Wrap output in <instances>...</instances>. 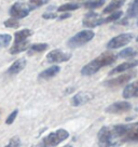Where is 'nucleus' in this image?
<instances>
[{"mask_svg": "<svg viewBox=\"0 0 138 147\" xmlns=\"http://www.w3.org/2000/svg\"><path fill=\"white\" fill-rule=\"evenodd\" d=\"M95 36V34L93 30L90 29H85L82 32H78L77 35H74V37H71L68 41V46L70 48H78V47H82L84 45H86L88 42H90Z\"/></svg>", "mask_w": 138, "mask_h": 147, "instance_id": "5", "label": "nucleus"}, {"mask_svg": "<svg viewBox=\"0 0 138 147\" xmlns=\"http://www.w3.org/2000/svg\"><path fill=\"white\" fill-rule=\"evenodd\" d=\"M115 61H117V55L111 52H105L99 56H97L95 60L91 61L88 64L85 65L81 69V74L83 76H92L102 67L113 64Z\"/></svg>", "mask_w": 138, "mask_h": 147, "instance_id": "2", "label": "nucleus"}, {"mask_svg": "<svg viewBox=\"0 0 138 147\" xmlns=\"http://www.w3.org/2000/svg\"><path fill=\"white\" fill-rule=\"evenodd\" d=\"M104 3H105V0H88L84 3V7L88 10H94L102 7Z\"/></svg>", "mask_w": 138, "mask_h": 147, "instance_id": "20", "label": "nucleus"}, {"mask_svg": "<svg viewBox=\"0 0 138 147\" xmlns=\"http://www.w3.org/2000/svg\"><path fill=\"white\" fill-rule=\"evenodd\" d=\"M49 0H29V8L30 9H35V8H39L43 5H46Z\"/></svg>", "mask_w": 138, "mask_h": 147, "instance_id": "27", "label": "nucleus"}, {"mask_svg": "<svg viewBox=\"0 0 138 147\" xmlns=\"http://www.w3.org/2000/svg\"><path fill=\"white\" fill-rule=\"evenodd\" d=\"M71 59V54L70 53H66L60 50H53L46 55V61L49 63H63V62H67Z\"/></svg>", "mask_w": 138, "mask_h": 147, "instance_id": "9", "label": "nucleus"}, {"mask_svg": "<svg viewBox=\"0 0 138 147\" xmlns=\"http://www.w3.org/2000/svg\"><path fill=\"white\" fill-rule=\"evenodd\" d=\"M125 0H112L109 5H107L105 10H104V14L113 13L117 10H119L122 5H124Z\"/></svg>", "mask_w": 138, "mask_h": 147, "instance_id": "17", "label": "nucleus"}, {"mask_svg": "<svg viewBox=\"0 0 138 147\" xmlns=\"http://www.w3.org/2000/svg\"><path fill=\"white\" fill-rule=\"evenodd\" d=\"M80 8V5L78 3H65V5H60L57 9V11L60 12H69V11H74Z\"/></svg>", "mask_w": 138, "mask_h": 147, "instance_id": "23", "label": "nucleus"}, {"mask_svg": "<svg viewBox=\"0 0 138 147\" xmlns=\"http://www.w3.org/2000/svg\"><path fill=\"white\" fill-rule=\"evenodd\" d=\"M122 14H123V12H122V11H115V12H113V13L111 14V15H109L108 18H104V24L111 23V22L118 21V20H119V18L122 16Z\"/></svg>", "mask_w": 138, "mask_h": 147, "instance_id": "24", "label": "nucleus"}, {"mask_svg": "<svg viewBox=\"0 0 138 147\" xmlns=\"http://www.w3.org/2000/svg\"><path fill=\"white\" fill-rule=\"evenodd\" d=\"M137 25H138V22H137Z\"/></svg>", "mask_w": 138, "mask_h": 147, "instance_id": "33", "label": "nucleus"}, {"mask_svg": "<svg viewBox=\"0 0 138 147\" xmlns=\"http://www.w3.org/2000/svg\"><path fill=\"white\" fill-rule=\"evenodd\" d=\"M132 109V104L129 102H115L110 106H108L106 108V111L109 114H123V113H127Z\"/></svg>", "mask_w": 138, "mask_h": 147, "instance_id": "10", "label": "nucleus"}, {"mask_svg": "<svg viewBox=\"0 0 138 147\" xmlns=\"http://www.w3.org/2000/svg\"><path fill=\"white\" fill-rule=\"evenodd\" d=\"M31 35H32V30H30V29H22L19 32H15V42L25 41Z\"/></svg>", "mask_w": 138, "mask_h": 147, "instance_id": "19", "label": "nucleus"}, {"mask_svg": "<svg viewBox=\"0 0 138 147\" xmlns=\"http://www.w3.org/2000/svg\"><path fill=\"white\" fill-rule=\"evenodd\" d=\"M136 40H137V42H138V37H137V38H136Z\"/></svg>", "mask_w": 138, "mask_h": 147, "instance_id": "32", "label": "nucleus"}, {"mask_svg": "<svg viewBox=\"0 0 138 147\" xmlns=\"http://www.w3.org/2000/svg\"><path fill=\"white\" fill-rule=\"evenodd\" d=\"M136 66H138V60L131 61V62H125V63H122V64H120L119 66H117L115 68L112 69L110 73H109V75L112 76V75H117V74L123 73V71L129 70V69L134 68V67H136Z\"/></svg>", "mask_w": 138, "mask_h": 147, "instance_id": "13", "label": "nucleus"}, {"mask_svg": "<svg viewBox=\"0 0 138 147\" xmlns=\"http://www.w3.org/2000/svg\"><path fill=\"white\" fill-rule=\"evenodd\" d=\"M26 66V60L25 59H19V60L15 61L13 64L10 66L8 69V74L9 75H16V74L21 73Z\"/></svg>", "mask_w": 138, "mask_h": 147, "instance_id": "15", "label": "nucleus"}, {"mask_svg": "<svg viewBox=\"0 0 138 147\" xmlns=\"http://www.w3.org/2000/svg\"><path fill=\"white\" fill-rule=\"evenodd\" d=\"M122 142L138 143V122L129 124H118Z\"/></svg>", "mask_w": 138, "mask_h": 147, "instance_id": "3", "label": "nucleus"}, {"mask_svg": "<svg viewBox=\"0 0 138 147\" xmlns=\"http://www.w3.org/2000/svg\"><path fill=\"white\" fill-rule=\"evenodd\" d=\"M17 109L13 110L11 114H10L9 116H8V118H7V120H5V123L7 124H12L14 122V120H15V118H16V116H17Z\"/></svg>", "mask_w": 138, "mask_h": 147, "instance_id": "30", "label": "nucleus"}, {"mask_svg": "<svg viewBox=\"0 0 138 147\" xmlns=\"http://www.w3.org/2000/svg\"><path fill=\"white\" fill-rule=\"evenodd\" d=\"M119 55L123 59H131V57H134L136 55V51L132 48H126V49L121 51Z\"/></svg>", "mask_w": 138, "mask_h": 147, "instance_id": "25", "label": "nucleus"}, {"mask_svg": "<svg viewBox=\"0 0 138 147\" xmlns=\"http://www.w3.org/2000/svg\"><path fill=\"white\" fill-rule=\"evenodd\" d=\"M48 45L46 43H36L32 45L29 49V54H33V53H39V52H43L48 49Z\"/></svg>", "mask_w": 138, "mask_h": 147, "instance_id": "22", "label": "nucleus"}, {"mask_svg": "<svg viewBox=\"0 0 138 147\" xmlns=\"http://www.w3.org/2000/svg\"><path fill=\"white\" fill-rule=\"evenodd\" d=\"M97 136L99 147H119L123 144L118 124L111 127H102Z\"/></svg>", "mask_w": 138, "mask_h": 147, "instance_id": "1", "label": "nucleus"}, {"mask_svg": "<svg viewBox=\"0 0 138 147\" xmlns=\"http://www.w3.org/2000/svg\"><path fill=\"white\" fill-rule=\"evenodd\" d=\"M133 38H134V35L131 34V32H125V34L118 35V36L112 38L110 41L107 43V48L110 49V50L122 48V47L129 45V42L133 40Z\"/></svg>", "mask_w": 138, "mask_h": 147, "instance_id": "6", "label": "nucleus"}, {"mask_svg": "<svg viewBox=\"0 0 138 147\" xmlns=\"http://www.w3.org/2000/svg\"><path fill=\"white\" fill-rule=\"evenodd\" d=\"M123 97L124 98H133L138 97V81L127 84L123 90Z\"/></svg>", "mask_w": 138, "mask_h": 147, "instance_id": "14", "label": "nucleus"}, {"mask_svg": "<svg viewBox=\"0 0 138 147\" xmlns=\"http://www.w3.org/2000/svg\"><path fill=\"white\" fill-rule=\"evenodd\" d=\"M5 26L9 28H17L19 26V22L17 18H9L5 22Z\"/></svg>", "mask_w": 138, "mask_h": 147, "instance_id": "28", "label": "nucleus"}, {"mask_svg": "<svg viewBox=\"0 0 138 147\" xmlns=\"http://www.w3.org/2000/svg\"><path fill=\"white\" fill-rule=\"evenodd\" d=\"M28 47H29V41H27V40L21 42H15L13 45V47H11L10 53L11 54H17V53H21L23 51L27 50Z\"/></svg>", "mask_w": 138, "mask_h": 147, "instance_id": "18", "label": "nucleus"}, {"mask_svg": "<svg viewBox=\"0 0 138 147\" xmlns=\"http://www.w3.org/2000/svg\"><path fill=\"white\" fill-rule=\"evenodd\" d=\"M12 40V37L8 34H2L0 35V48H5L10 45V42Z\"/></svg>", "mask_w": 138, "mask_h": 147, "instance_id": "26", "label": "nucleus"}, {"mask_svg": "<svg viewBox=\"0 0 138 147\" xmlns=\"http://www.w3.org/2000/svg\"><path fill=\"white\" fill-rule=\"evenodd\" d=\"M31 9L29 8V5H26L21 2H16L14 3L11 9H10V15L13 18H24L28 16V14L30 13Z\"/></svg>", "mask_w": 138, "mask_h": 147, "instance_id": "7", "label": "nucleus"}, {"mask_svg": "<svg viewBox=\"0 0 138 147\" xmlns=\"http://www.w3.org/2000/svg\"><path fill=\"white\" fill-rule=\"evenodd\" d=\"M94 95L91 92H79L71 98V105L72 106H81L86 104L88 102L92 100Z\"/></svg>", "mask_w": 138, "mask_h": 147, "instance_id": "12", "label": "nucleus"}, {"mask_svg": "<svg viewBox=\"0 0 138 147\" xmlns=\"http://www.w3.org/2000/svg\"><path fill=\"white\" fill-rule=\"evenodd\" d=\"M60 71V66H51L49 68H46V70H43L39 74V79H50L55 77L57 74Z\"/></svg>", "mask_w": 138, "mask_h": 147, "instance_id": "16", "label": "nucleus"}, {"mask_svg": "<svg viewBox=\"0 0 138 147\" xmlns=\"http://www.w3.org/2000/svg\"><path fill=\"white\" fill-rule=\"evenodd\" d=\"M127 18H135L138 14V0H133V2L129 5L127 10Z\"/></svg>", "mask_w": 138, "mask_h": 147, "instance_id": "21", "label": "nucleus"}, {"mask_svg": "<svg viewBox=\"0 0 138 147\" xmlns=\"http://www.w3.org/2000/svg\"><path fill=\"white\" fill-rule=\"evenodd\" d=\"M69 138V133L64 130V129H60L56 130L55 132H52L49 135H46L40 143V147H54L57 146L58 144L64 142L65 140Z\"/></svg>", "mask_w": 138, "mask_h": 147, "instance_id": "4", "label": "nucleus"}, {"mask_svg": "<svg viewBox=\"0 0 138 147\" xmlns=\"http://www.w3.org/2000/svg\"><path fill=\"white\" fill-rule=\"evenodd\" d=\"M101 24H104V18L95 12H90L83 18V25L85 27L93 28L98 26V25H101Z\"/></svg>", "mask_w": 138, "mask_h": 147, "instance_id": "11", "label": "nucleus"}, {"mask_svg": "<svg viewBox=\"0 0 138 147\" xmlns=\"http://www.w3.org/2000/svg\"><path fill=\"white\" fill-rule=\"evenodd\" d=\"M21 146V140L17 136H14L10 140V142L5 145V147H19Z\"/></svg>", "mask_w": 138, "mask_h": 147, "instance_id": "29", "label": "nucleus"}, {"mask_svg": "<svg viewBox=\"0 0 138 147\" xmlns=\"http://www.w3.org/2000/svg\"><path fill=\"white\" fill-rule=\"evenodd\" d=\"M136 73L135 71H129V73L123 74L121 76H118L115 78L109 79L105 82V86L110 88H115V87H120V86H123L125 83H127L132 78L135 77Z\"/></svg>", "mask_w": 138, "mask_h": 147, "instance_id": "8", "label": "nucleus"}, {"mask_svg": "<svg viewBox=\"0 0 138 147\" xmlns=\"http://www.w3.org/2000/svg\"><path fill=\"white\" fill-rule=\"evenodd\" d=\"M69 16H70V14L69 13H65V14H63V15H60L58 18H60V20H65V18H68Z\"/></svg>", "mask_w": 138, "mask_h": 147, "instance_id": "31", "label": "nucleus"}]
</instances>
